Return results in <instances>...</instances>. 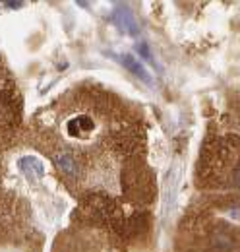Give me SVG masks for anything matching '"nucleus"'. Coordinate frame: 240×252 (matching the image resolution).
<instances>
[{
  "label": "nucleus",
  "mask_w": 240,
  "mask_h": 252,
  "mask_svg": "<svg viewBox=\"0 0 240 252\" xmlns=\"http://www.w3.org/2000/svg\"><path fill=\"white\" fill-rule=\"evenodd\" d=\"M53 161H55V165L59 167L60 173L66 175L70 181L80 179V175H82V165H80V161L76 159V156H72L70 152L55 154V156H53Z\"/></svg>",
  "instance_id": "1"
},
{
  "label": "nucleus",
  "mask_w": 240,
  "mask_h": 252,
  "mask_svg": "<svg viewBox=\"0 0 240 252\" xmlns=\"http://www.w3.org/2000/svg\"><path fill=\"white\" fill-rule=\"evenodd\" d=\"M95 121L88 117V115H76L72 119H68L66 123V134L70 138H84V136H90L95 132Z\"/></svg>",
  "instance_id": "2"
},
{
  "label": "nucleus",
  "mask_w": 240,
  "mask_h": 252,
  "mask_svg": "<svg viewBox=\"0 0 240 252\" xmlns=\"http://www.w3.org/2000/svg\"><path fill=\"white\" fill-rule=\"evenodd\" d=\"M115 22H117L120 32L128 33V35H132V37H138L140 26H138V22H136L132 10H128L124 4H119V6L115 8Z\"/></svg>",
  "instance_id": "3"
},
{
  "label": "nucleus",
  "mask_w": 240,
  "mask_h": 252,
  "mask_svg": "<svg viewBox=\"0 0 240 252\" xmlns=\"http://www.w3.org/2000/svg\"><path fill=\"white\" fill-rule=\"evenodd\" d=\"M120 61V64L126 68V70H130L136 78H140L144 84H150V86H153V76H151L150 72L144 68V64L140 63L136 57H132V55H128V53H124V55H119L117 57Z\"/></svg>",
  "instance_id": "4"
},
{
  "label": "nucleus",
  "mask_w": 240,
  "mask_h": 252,
  "mask_svg": "<svg viewBox=\"0 0 240 252\" xmlns=\"http://www.w3.org/2000/svg\"><path fill=\"white\" fill-rule=\"evenodd\" d=\"M20 169L26 173L28 179H33V177H43L45 175V167L43 163L33 156H28V158L20 159Z\"/></svg>",
  "instance_id": "5"
},
{
  "label": "nucleus",
  "mask_w": 240,
  "mask_h": 252,
  "mask_svg": "<svg viewBox=\"0 0 240 252\" xmlns=\"http://www.w3.org/2000/svg\"><path fill=\"white\" fill-rule=\"evenodd\" d=\"M138 53H140V55H142V57H144V59H146V61H148V63L151 64V66L159 68V63L155 61V57H153L151 49L148 47V45H146V43H140V45H138Z\"/></svg>",
  "instance_id": "6"
},
{
  "label": "nucleus",
  "mask_w": 240,
  "mask_h": 252,
  "mask_svg": "<svg viewBox=\"0 0 240 252\" xmlns=\"http://www.w3.org/2000/svg\"><path fill=\"white\" fill-rule=\"evenodd\" d=\"M233 185L240 189V165L235 169V173H233Z\"/></svg>",
  "instance_id": "7"
},
{
  "label": "nucleus",
  "mask_w": 240,
  "mask_h": 252,
  "mask_svg": "<svg viewBox=\"0 0 240 252\" xmlns=\"http://www.w3.org/2000/svg\"><path fill=\"white\" fill-rule=\"evenodd\" d=\"M6 8H12V10H18V8H24V2H4Z\"/></svg>",
  "instance_id": "8"
}]
</instances>
